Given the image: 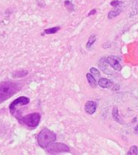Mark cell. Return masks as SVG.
I'll return each mask as SVG.
<instances>
[{
    "instance_id": "6da1fadb",
    "label": "cell",
    "mask_w": 138,
    "mask_h": 155,
    "mask_svg": "<svg viewBox=\"0 0 138 155\" xmlns=\"http://www.w3.org/2000/svg\"><path fill=\"white\" fill-rule=\"evenodd\" d=\"M19 83L12 82H2L0 83V102L10 98L21 89Z\"/></svg>"
},
{
    "instance_id": "7a4b0ae2",
    "label": "cell",
    "mask_w": 138,
    "mask_h": 155,
    "mask_svg": "<svg viewBox=\"0 0 138 155\" xmlns=\"http://www.w3.org/2000/svg\"><path fill=\"white\" fill-rule=\"evenodd\" d=\"M38 143L42 148H46L49 144L56 140V135L54 132L47 128H44L40 131L37 136Z\"/></svg>"
},
{
    "instance_id": "3957f363",
    "label": "cell",
    "mask_w": 138,
    "mask_h": 155,
    "mask_svg": "<svg viewBox=\"0 0 138 155\" xmlns=\"http://www.w3.org/2000/svg\"><path fill=\"white\" fill-rule=\"evenodd\" d=\"M18 119L22 124L29 128H36L38 126L41 121V115L38 113H33L21 118H18Z\"/></svg>"
},
{
    "instance_id": "277c9868",
    "label": "cell",
    "mask_w": 138,
    "mask_h": 155,
    "mask_svg": "<svg viewBox=\"0 0 138 155\" xmlns=\"http://www.w3.org/2000/svg\"><path fill=\"white\" fill-rule=\"evenodd\" d=\"M45 149L48 153L52 154L61 153V152L70 151V148L67 145L62 142H54L49 144Z\"/></svg>"
},
{
    "instance_id": "5b68a950",
    "label": "cell",
    "mask_w": 138,
    "mask_h": 155,
    "mask_svg": "<svg viewBox=\"0 0 138 155\" xmlns=\"http://www.w3.org/2000/svg\"><path fill=\"white\" fill-rule=\"evenodd\" d=\"M30 102V99L27 97H20L17 99L14 100L9 106V110L11 114L14 115L15 113V110L18 106H24V105H27Z\"/></svg>"
},
{
    "instance_id": "8992f818",
    "label": "cell",
    "mask_w": 138,
    "mask_h": 155,
    "mask_svg": "<svg viewBox=\"0 0 138 155\" xmlns=\"http://www.w3.org/2000/svg\"><path fill=\"white\" fill-rule=\"evenodd\" d=\"M96 109H97V103L96 101H89L85 104V111L87 114H94L96 113Z\"/></svg>"
},
{
    "instance_id": "52a82bcc",
    "label": "cell",
    "mask_w": 138,
    "mask_h": 155,
    "mask_svg": "<svg viewBox=\"0 0 138 155\" xmlns=\"http://www.w3.org/2000/svg\"><path fill=\"white\" fill-rule=\"evenodd\" d=\"M107 61H108V64L112 67L115 70L117 71H120L122 70V66L120 64L117 58L114 56H109L107 58Z\"/></svg>"
},
{
    "instance_id": "ba28073f",
    "label": "cell",
    "mask_w": 138,
    "mask_h": 155,
    "mask_svg": "<svg viewBox=\"0 0 138 155\" xmlns=\"http://www.w3.org/2000/svg\"><path fill=\"white\" fill-rule=\"evenodd\" d=\"M108 65H109V64H108V61H107V58H101L98 63L99 68H100V69H101L102 71H104V73H109L110 70L108 68Z\"/></svg>"
},
{
    "instance_id": "9c48e42d",
    "label": "cell",
    "mask_w": 138,
    "mask_h": 155,
    "mask_svg": "<svg viewBox=\"0 0 138 155\" xmlns=\"http://www.w3.org/2000/svg\"><path fill=\"white\" fill-rule=\"evenodd\" d=\"M98 85L101 86V88L104 89H108V88L111 87L113 85V82L110 80H108L106 78H100L98 81Z\"/></svg>"
},
{
    "instance_id": "30bf717a",
    "label": "cell",
    "mask_w": 138,
    "mask_h": 155,
    "mask_svg": "<svg viewBox=\"0 0 138 155\" xmlns=\"http://www.w3.org/2000/svg\"><path fill=\"white\" fill-rule=\"evenodd\" d=\"M112 116L113 119L116 121V122L120 123V124H123V121H122V118L120 117V114H119V109L116 106H115L113 109V113H112Z\"/></svg>"
},
{
    "instance_id": "8fae6325",
    "label": "cell",
    "mask_w": 138,
    "mask_h": 155,
    "mask_svg": "<svg viewBox=\"0 0 138 155\" xmlns=\"http://www.w3.org/2000/svg\"><path fill=\"white\" fill-rule=\"evenodd\" d=\"M86 78H87V81H88L89 85H91V87L96 88V86H97L96 80V78L91 74V73H86Z\"/></svg>"
},
{
    "instance_id": "7c38bea8",
    "label": "cell",
    "mask_w": 138,
    "mask_h": 155,
    "mask_svg": "<svg viewBox=\"0 0 138 155\" xmlns=\"http://www.w3.org/2000/svg\"><path fill=\"white\" fill-rule=\"evenodd\" d=\"M120 13H121V9H113V10L110 11L108 13V18H109V19H113V18L117 17L118 15H120Z\"/></svg>"
},
{
    "instance_id": "4fadbf2b",
    "label": "cell",
    "mask_w": 138,
    "mask_h": 155,
    "mask_svg": "<svg viewBox=\"0 0 138 155\" xmlns=\"http://www.w3.org/2000/svg\"><path fill=\"white\" fill-rule=\"evenodd\" d=\"M28 71H26V70H22V71L14 72V73H12V76H13V77H15V78H21V77H26Z\"/></svg>"
},
{
    "instance_id": "5bb4252c",
    "label": "cell",
    "mask_w": 138,
    "mask_h": 155,
    "mask_svg": "<svg viewBox=\"0 0 138 155\" xmlns=\"http://www.w3.org/2000/svg\"><path fill=\"white\" fill-rule=\"evenodd\" d=\"M96 35H91L89 37V40H88V42L86 44V48L87 49H89L91 48V46L94 44V43L96 42Z\"/></svg>"
},
{
    "instance_id": "9a60e30c",
    "label": "cell",
    "mask_w": 138,
    "mask_h": 155,
    "mask_svg": "<svg viewBox=\"0 0 138 155\" xmlns=\"http://www.w3.org/2000/svg\"><path fill=\"white\" fill-rule=\"evenodd\" d=\"M90 73L96 79H100L101 77V74H100V72L99 70H98L96 68H90Z\"/></svg>"
},
{
    "instance_id": "2e32d148",
    "label": "cell",
    "mask_w": 138,
    "mask_h": 155,
    "mask_svg": "<svg viewBox=\"0 0 138 155\" xmlns=\"http://www.w3.org/2000/svg\"><path fill=\"white\" fill-rule=\"evenodd\" d=\"M127 154L128 155H138V146H131L129 148L128 153Z\"/></svg>"
},
{
    "instance_id": "e0dca14e",
    "label": "cell",
    "mask_w": 138,
    "mask_h": 155,
    "mask_svg": "<svg viewBox=\"0 0 138 155\" xmlns=\"http://www.w3.org/2000/svg\"><path fill=\"white\" fill-rule=\"evenodd\" d=\"M60 29V27H53V28H50V29H47L45 30V34L48 35H51V34H55L58 32Z\"/></svg>"
},
{
    "instance_id": "ac0fdd59",
    "label": "cell",
    "mask_w": 138,
    "mask_h": 155,
    "mask_svg": "<svg viewBox=\"0 0 138 155\" xmlns=\"http://www.w3.org/2000/svg\"><path fill=\"white\" fill-rule=\"evenodd\" d=\"M65 7H66V8L68 9L69 11H73L74 10L73 4H72L71 2H70L69 0H65Z\"/></svg>"
},
{
    "instance_id": "d6986e66",
    "label": "cell",
    "mask_w": 138,
    "mask_h": 155,
    "mask_svg": "<svg viewBox=\"0 0 138 155\" xmlns=\"http://www.w3.org/2000/svg\"><path fill=\"white\" fill-rule=\"evenodd\" d=\"M121 3V2H120V1H118V0H114V1H112V2H110V5H112V6H113V7H116V6H119V5Z\"/></svg>"
},
{
    "instance_id": "ffe728a7",
    "label": "cell",
    "mask_w": 138,
    "mask_h": 155,
    "mask_svg": "<svg viewBox=\"0 0 138 155\" xmlns=\"http://www.w3.org/2000/svg\"><path fill=\"white\" fill-rule=\"evenodd\" d=\"M96 9H94V10H92L90 11V13H89V14H88V15L89 16H91L92 15V14H96Z\"/></svg>"
},
{
    "instance_id": "44dd1931",
    "label": "cell",
    "mask_w": 138,
    "mask_h": 155,
    "mask_svg": "<svg viewBox=\"0 0 138 155\" xmlns=\"http://www.w3.org/2000/svg\"><path fill=\"white\" fill-rule=\"evenodd\" d=\"M134 133H138V124L136 125V127H135V128H134Z\"/></svg>"
}]
</instances>
